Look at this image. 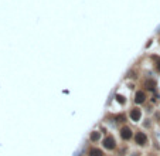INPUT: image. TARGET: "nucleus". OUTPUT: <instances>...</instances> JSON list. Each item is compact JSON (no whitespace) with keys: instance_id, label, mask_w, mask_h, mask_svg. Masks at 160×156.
<instances>
[{"instance_id":"f257e3e1","label":"nucleus","mask_w":160,"mask_h":156,"mask_svg":"<svg viewBox=\"0 0 160 156\" xmlns=\"http://www.w3.org/2000/svg\"><path fill=\"white\" fill-rule=\"evenodd\" d=\"M135 139H136V143H139V145H145L146 141H147V136L143 134V132H138L136 136H135Z\"/></svg>"},{"instance_id":"f03ea898","label":"nucleus","mask_w":160,"mask_h":156,"mask_svg":"<svg viewBox=\"0 0 160 156\" xmlns=\"http://www.w3.org/2000/svg\"><path fill=\"white\" fill-rule=\"evenodd\" d=\"M104 146L108 148V149H113V148H115V139H113L112 136H108L106 139L104 141Z\"/></svg>"},{"instance_id":"7ed1b4c3","label":"nucleus","mask_w":160,"mask_h":156,"mask_svg":"<svg viewBox=\"0 0 160 156\" xmlns=\"http://www.w3.org/2000/svg\"><path fill=\"white\" fill-rule=\"evenodd\" d=\"M130 136H132L130 129H129V128H123V129H122V138H123V139H129Z\"/></svg>"},{"instance_id":"20e7f679","label":"nucleus","mask_w":160,"mask_h":156,"mask_svg":"<svg viewBox=\"0 0 160 156\" xmlns=\"http://www.w3.org/2000/svg\"><path fill=\"white\" fill-rule=\"evenodd\" d=\"M102 150L101 149H96V148H92L91 150H89V156H102Z\"/></svg>"},{"instance_id":"39448f33","label":"nucleus","mask_w":160,"mask_h":156,"mask_svg":"<svg viewBox=\"0 0 160 156\" xmlns=\"http://www.w3.org/2000/svg\"><path fill=\"white\" fill-rule=\"evenodd\" d=\"M130 118H132L133 121H138L139 118H140V111H139V109H133L132 114H130Z\"/></svg>"},{"instance_id":"423d86ee","label":"nucleus","mask_w":160,"mask_h":156,"mask_svg":"<svg viewBox=\"0 0 160 156\" xmlns=\"http://www.w3.org/2000/svg\"><path fill=\"white\" fill-rule=\"evenodd\" d=\"M135 100H136V102H139V104H140V102H143V101H145V92L139 91L138 94H136V98H135Z\"/></svg>"},{"instance_id":"0eeeda50","label":"nucleus","mask_w":160,"mask_h":156,"mask_svg":"<svg viewBox=\"0 0 160 156\" xmlns=\"http://www.w3.org/2000/svg\"><path fill=\"white\" fill-rule=\"evenodd\" d=\"M98 138H99V134H98V132H95V134L91 135V139H92V141H96Z\"/></svg>"},{"instance_id":"6e6552de","label":"nucleus","mask_w":160,"mask_h":156,"mask_svg":"<svg viewBox=\"0 0 160 156\" xmlns=\"http://www.w3.org/2000/svg\"><path fill=\"white\" fill-rule=\"evenodd\" d=\"M157 70H159V71H160V65H159V64H157Z\"/></svg>"}]
</instances>
